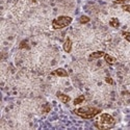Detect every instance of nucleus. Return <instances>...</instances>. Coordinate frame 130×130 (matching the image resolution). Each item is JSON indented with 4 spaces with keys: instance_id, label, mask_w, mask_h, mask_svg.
Segmentation results:
<instances>
[{
    "instance_id": "f257e3e1",
    "label": "nucleus",
    "mask_w": 130,
    "mask_h": 130,
    "mask_svg": "<svg viewBox=\"0 0 130 130\" xmlns=\"http://www.w3.org/2000/svg\"><path fill=\"white\" fill-rule=\"evenodd\" d=\"M74 112L83 119H92L98 113H100L101 110L99 108L95 107H80L78 109H75Z\"/></svg>"
},
{
    "instance_id": "f03ea898",
    "label": "nucleus",
    "mask_w": 130,
    "mask_h": 130,
    "mask_svg": "<svg viewBox=\"0 0 130 130\" xmlns=\"http://www.w3.org/2000/svg\"><path fill=\"white\" fill-rule=\"evenodd\" d=\"M115 125V119L108 113H102L98 120V126L100 129H107Z\"/></svg>"
},
{
    "instance_id": "7ed1b4c3",
    "label": "nucleus",
    "mask_w": 130,
    "mask_h": 130,
    "mask_svg": "<svg viewBox=\"0 0 130 130\" xmlns=\"http://www.w3.org/2000/svg\"><path fill=\"white\" fill-rule=\"evenodd\" d=\"M72 22V18L68 16H60L56 19H54L52 21V27L54 29H61L64 28L71 24Z\"/></svg>"
},
{
    "instance_id": "20e7f679",
    "label": "nucleus",
    "mask_w": 130,
    "mask_h": 130,
    "mask_svg": "<svg viewBox=\"0 0 130 130\" xmlns=\"http://www.w3.org/2000/svg\"><path fill=\"white\" fill-rule=\"evenodd\" d=\"M63 50L66 51L67 53L71 52V50H72V41H71V39L68 38L66 41H64V43H63Z\"/></svg>"
},
{
    "instance_id": "39448f33",
    "label": "nucleus",
    "mask_w": 130,
    "mask_h": 130,
    "mask_svg": "<svg viewBox=\"0 0 130 130\" xmlns=\"http://www.w3.org/2000/svg\"><path fill=\"white\" fill-rule=\"evenodd\" d=\"M56 96L58 97V99L62 102V103H68L70 100H71V98H70V97L68 96V95H66V94H62V93H57L56 94Z\"/></svg>"
},
{
    "instance_id": "423d86ee",
    "label": "nucleus",
    "mask_w": 130,
    "mask_h": 130,
    "mask_svg": "<svg viewBox=\"0 0 130 130\" xmlns=\"http://www.w3.org/2000/svg\"><path fill=\"white\" fill-rule=\"evenodd\" d=\"M53 74L57 75V76H59V77H68V72L64 70V69H62V68L56 69L55 71L53 72Z\"/></svg>"
},
{
    "instance_id": "0eeeda50",
    "label": "nucleus",
    "mask_w": 130,
    "mask_h": 130,
    "mask_svg": "<svg viewBox=\"0 0 130 130\" xmlns=\"http://www.w3.org/2000/svg\"><path fill=\"white\" fill-rule=\"evenodd\" d=\"M104 55H105V53L103 51H96V52H93L90 55V59H97V58H100Z\"/></svg>"
},
{
    "instance_id": "6e6552de",
    "label": "nucleus",
    "mask_w": 130,
    "mask_h": 130,
    "mask_svg": "<svg viewBox=\"0 0 130 130\" xmlns=\"http://www.w3.org/2000/svg\"><path fill=\"white\" fill-rule=\"evenodd\" d=\"M104 59L107 63H109V64H113L116 62V58L112 57L111 55H109V54H106L105 53V55H104Z\"/></svg>"
},
{
    "instance_id": "1a4fd4ad",
    "label": "nucleus",
    "mask_w": 130,
    "mask_h": 130,
    "mask_svg": "<svg viewBox=\"0 0 130 130\" xmlns=\"http://www.w3.org/2000/svg\"><path fill=\"white\" fill-rule=\"evenodd\" d=\"M109 25L111 27H113V28H118L119 26H120V22H119V20L117 18H112L109 21Z\"/></svg>"
},
{
    "instance_id": "9d476101",
    "label": "nucleus",
    "mask_w": 130,
    "mask_h": 130,
    "mask_svg": "<svg viewBox=\"0 0 130 130\" xmlns=\"http://www.w3.org/2000/svg\"><path fill=\"white\" fill-rule=\"evenodd\" d=\"M85 100V97L83 96V95H81V96H79V97H77L76 99L74 100V105H78V104H80V103H82L83 101Z\"/></svg>"
},
{
    "instance_id": "9b49d317",
    "label": "nucleus",
    "mask_w": 130,
    "mask_h": 130,
    "mask_svg": "<svg viewBox=\"0 0 130 130\" xmlns=\"http://www.w3.org/2000/svg\"><path fill=\"white\" fill-rule=\"evenodd\" d=\"M79 22L81 24H85V23H89L90 22V18L86 17V16H81L80 19H79Z\"/></svg>"
},
{
    "instance_id": "f8f14e48",
    "label": "nucleus",
    "mask_w": 130,
    "mask_h": 130,
    "mask_svg": "<svg viewBox=\"0 0 130 130\" xmlns=\"http://www.w3.org/2000/svg\"><path fill=\"white\" fill-rule=\"evenodd\" d=\"M127 2H130V0H115V3H118V4H124Z\"/></svg>"
},
{
    "instance_id": "ddd939ff",
    "label": "nucleus",
    "mask_w": 130,
    "mask_h": 130,
    "mask_svg": "<svg viewBox=\"0 0 130 130\" xmlns=\"http://www.w3.org/2000/svg\"><path fill=\"white\" fill-rule=\"evenodd\" d=\"M123 36H124V38L128 41V42H130V32H123Z\"/></svg>"
},
{
    "instance_id": "4468645a",
    "label": "nucleus",
    "mask_w": 130,
    "mask_h": 130,
    "mask_svg": "<svg viewBox=\"0 0 130 130\" xmlns=\"http://www.w3.org/2000/svg\"><path fill=\"white\" fill-rule=\"evenodd\" d=\"M123 9L125 10V12L130 14V5H123Z\"/></svg>"
},
{
    "instance_id": "2eb2a0df",
    "label": "nucleus",
    "mask_w": 130,
    "mask_h": 130,
    "mask_svg": "<svg viewBox=\"0 0 130 130\" xmlns=\"http://www.w3.org/2000/svg\"><path fill=\"white\" fill-rule=\"evenodd\" d=\"M105 80H106V82H107V83H109V84H112V83H113L112 79H111V78H109V77H106V78H105Z\"/></svg>"
}]
</instances>
